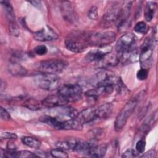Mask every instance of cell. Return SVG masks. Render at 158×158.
Wrapping results in <instances>:
<instances>
[{
	"instance_id": "19",
	"label": "cell",
	"mask_w": 158,
	"mask_h": 158,
	"mask_svg": "<svg viewBox=\"0 0 158 158\" xmlns=\"http://www.w3.org/2000/svg\"><path fill=\"white\" fill-rule=\"evenodd\" d=\"M157 8V4L153 1L146 2L144 8V17L148 22H150L154 17Z\"/></svg>"
},
{
	"instance_id": "5",
	"label": "cell",
	"mask_w": 158,
	"mask_h": 158,
	"mask_svg": "<svg viewBox=\"0 0 158 158\" xmlns=\"http://www.w3.org/2000/svg\"><path fill=\"white\" fill-rule=\"evenodd\" d=\"M58 93L60 94L67 102H72L81 99L82 89L78 84H65L60 88Z\"/></svg>"
},
{
	"instance_id": "16",
	"label": "cell",
	"mask_w": 158,
	"mask_h": 158,
	"mask_svg": "<svg viewBox=\"0 0 158 158\" xmlns=\"http://www.w3.org/2000/svg\"><path fill=\"white\" fill-rule=\"evenodd\" d=\"M61 129L81 131L83 129V124L75 118H72L69 120L62 122Z\"/></svg>"
},
{
	"instance_id": "31",
	"label": "cell",
	"mask_w": 158,
	"mask_h": 158,
	"mask_svg": "<svg viewBox=\"0 0 158 158\" xmlns=\"http://www.w3.org/2000/svg\"><path fill=\"white\" fill-rule=\"evenodd\" d=\"M146 142L143 139H139L136 144V150L138 153H143L145 150Z\"/></svg>"
},
{
	"instance_id": "34",
	"label": "cell",
	"mask_w": 158,
	"mask_h": 158,
	"mask_svg": "<svg viewBox=\"0 0 158 158\" xmlns=\"http://www.w3.org/2000/svg\"><path fill=\"white\" fill-rule=\"evenodd\" d=\"M1 138L2 139H15L17 136L15 133L10 132H2L1 134Z\"/></svg>"
},
{
	"instance_id": "13",
	"label": "cell",
	"mask_w": 158,
	"mask_h": 158,
	"mask_svg": "<svg viewBox=\"0 0 158 158\" xmlns=\"http://www.w3.org/2000/svg\"><path fill=\"white\" fill-rule=\"evenodd\" d=\"M121 6L119 5H115L111 7L103 16V24L109 26L113 23H116L119 15Z\"/></svg>"
},
{
	"instance_id": "20",
	"label": "cell",
	"mask_w": 158,
	"mask_h": 158,
	"mask_svg": "<svg viewBox=\"0 0 158 158\" xmlns=\"http://www.w3.org/2000/svg\"><path fill=\"white\" fill-rule=\"evenodd\" d=\"M23 106L31 110H38L43 107L42 101L34 98L27 99L24 101Z\"/></svg>"
},
{
	"instance_id": "12",
	"label": "cell",
	"mask_w": 158,
	"mask_h": 158,
	"mask_svg": "<svg viewBox=\"0 0 158 158\" xmlns=\"http://www.w3.org/2000/svg\"><path fill=\"white\" fill-rule=\"evenodd\" d=\"M75 118L83 125L89 123L97 118L96 109L93 107L87 108L77 114Z\"/></svg>"
},
{
	"instance_id": "17",
	"label": "cell",
	"mask_w": 158,
	"mask_h": 158,
	"mask_svg": "<svg viewBox=\"0 0 158 158\" xmlns=\"http://www.w3.org/2000/svg\"><path fill=\"white\" fill-rule=\"evenodd\" d=\"M8 69L9 72L14 76L22 77L27 73V70L25 67L15 62H12L9 65Z\"/></svg>"
},
{
	"instance_id": "2",
	"label": "cell",
	"mask_w": 158,
	"mask_h": 158,
	"mask_svg": "<svg viewBox=\"0 0 158 158\" xmlns=\"http://www.w3.org/2000/svg\"><path fill=\"white\" fill-rule=\"evenodd\" d=\"M35 80L37 86L44 90H55L60 85V77L56 74L41 73L35 77Z\"/></svg>"
},
{
	"instance_id": "15",
	"label": "cell",
	"mask_w": 158,
	"mask_h": 158,
	"mask_svg": "<svg viewBox=\"0 0 158 158\" xmlns=\"http://www.w3.org/2000/svg\"><path fill=\"white\" fill-rule=\"evenodd\" d=\"M113 110V106L110 103H106L96 109L97 118L104 119L109 117Z\"/></svg>"
},
{
	"instance_id": "26",
	"label": "cell",
	"mask_w": 158,
	"mask_h": 158,
	"mask_svg": "<svg viewBox=\"0 0 158 158\" xmlns=\"http://www.w3.org/2000/svg\"><path fill=\"white\" fill-rule=\"evenodd\" d=\"M15 156L16 157H20V158H31V157H38V156H37L36 154L27 150H23V151L16 152Z\"/></svg>"
},
{
	"instance_id": "25",
	"label": "cell",
	"mask_w": 158,
	"mask_h": 158,
	"mask_svg": "<svg viewBox=\"0 0 158 158\" xmlns=\"http://www.w3.org/2000/svg\"><path fill=\"white\" fill-rule=\"evenodd\" d=\"M134 30L136 32L141 34H144L146 33L148 30V27L146 25V23L144 22L141 21L138 22L134 28Z\"/></svg>"
},
{
	"instance_id": "18",
	"label": "cell",
	"mask_w": 158,
	"mask_h": 158,
	"mask_svg": "<svg viewBox=\"0 0 158 158\" xmlns=\"http://www.w3.org/2000/svg\"><path fill=\"white\" fill-rule=\"evenodd\" d=\"M39 120L41 122L44 123L46 125H50L57 129H61L62 122L59 120L57 118L50 115H43L39 118Z\"/></svg>"
},
{
	"instance_id": "7",
	"label": "cell",
	"mask_w": 158,
	"mask_h": 158,
	"mask_svg": "<svg viewBox=\"0 0 158 158\" xmlns=\"http://www.w3.org/2000/svg\"><path fill=\"white\" fill-rule=\"evenodd\" d=\"M112 47L110 45L99 47V49L91 51L86 55L85 59L88 62H101L106 56L110 53Z\"/></svg>"
},
{
	"instance_id": "27",
	"label": "cell",
	"mask_w": 158,
	"mask_h": 158,
	"mask_svg": "<svg viewBox=\"0 0 158 158\" xmlns=\"http://www.w3.org/2000/svg\"><path fill=\"white\" fill-rule=\"evenodd\" d=\"M9 31H10V33H11L12 35H14V36H18V35H19L20 31H19L18 26H17V25L15 21L9 22Z\"/></svg>"
},
{
	"instance_id": "28",
	"label": "cell",
	"mask_w": 158,
	"mask_h": 158,
	"mask_svg": "<svg viewBox=\"0 0 158 158\" xmlns=\"http://www.w3.org/2000/svg\"><path fill=\"white\" fill-rule=\"evenodd\" d=\"M88 16L91 20H96L98 19V8L95 6H92L89 9V10H88Z\"/></svg>"
},
{
	"instance_id": "23",
	"label": "cell",
	"mask_w": 158,
	"mask_h": 158,
	"mask_svg": "<svg viewBox=\"0 0 158 158\" xmlns=\"http://www.w3.org/2000/svg\"><path fill=\"white\" fill-rule=\"evenodd\" d=\"M1 4L4 7L6 15L8 18V20L10 22L15 21V15L13 10V7L10 3L7 1H1Z\"/></svg>"
},
{
	"instance_id": "11",
	"label": "cell",
	"mask_w": 158,
	"mask_h": 158,
	"mask_svg": "<svg viewBox=\"0 0 158 158\" xmlns=\"http://www.w3.org/2000/svg\"><path fill=\"white\" fill-rule=\"evenodd\" d=\"M43 107L46 108H53L56 107H61L68 102L59 93L48 96L42 101Z\"/></svg>"
},
{
	"instance_id": "38",
	"label": "cell",
	"mask_w": 158,
	"mask_h": 158,
	"mask_svg": "<svg viewBox=\"0 0 158 158\" xmlns=\"http://www.w3.org/2000/svg\"><path fill=\"white\" fill-rule=\"evenodd\" d=\"M153 38L156 41H157V26H156L154 29V33L153 35Z\"/></svg>"
},
{
	"instance_id": "37",
	"label": "cell",
	"mask_w": 158,
	"mask_h": 158,
	"mask_svg": "<svg viewBox=\"0 0 158 158\" xmlns=\"http://www.w3.org/2000/svg\"><path fill=\"white\" fill-rule=\"evenodd\" d=\"M28 2L36 7H40L41 6V2L39 1H30Z\"/></svg>"
},
{
	"instance_id": "30",
	"label": "cell",
	"mask_w": 158,
	"mask_h": 158,
	"mask_svg": "<svg viewBox=\"0 0 158 158\" xmlns=\"http://www.w3.org/2000/svg\"><path fill=\"white\" fill-rule=\"evenodd\" d=\"M35 52L39 56H43L45 55L48 52V48L44 45H40L36 46L35 49Z\"/></svg>"
},
{
	"instance_id": "33",
	"label": "cell",
	"mask_w": 158,
	"mask_h": 158,
	"mask_svg": "<svg viewBox=\"0 0 158 158\" xmlns=\"http://www.w3.org/2000/svg\"><path fill=\"white\" fill-rule=\"evenodd\" d=\"M0 115L1 118L5 121H8L11 119V117L8 111L2 107H1L0 109Z\"/></svg>"
},
{
	"instance_id": "6",
	"label": "cell",
	"mask_w": 158,
	"mask_h": 158,
	"mask_svg": "<svg viewBox=\"0 0 158 158\" xmlns=\"http://www.w3.org/2000/svg\"><path fill=\"white\" fill-rule=\"evenodd\" d=\"M136 37L131 33H127L122 35L116 43L115 49L117 54H120L134 48Z\"/></svg>"
},
{
	"instance_id": "22",
	"label": "cell",
	"mask_w": 158,
	"mask_h": 158,
	"mask_svg": "<svg viewBox=\"0 0 158 158\" xmlns=\"http://www.w3.org/2000/svg\"><path fill=\"white\" fill-rule=\"evenodd\" d=\"M22 141L25 145L35 149L40 148L41 145V143L39 139L31 136H23L22 138Z\"/></svg>"
},
{
	"instance_id": "32",
	"label": "cell",
	"mask_w": 158,
	"mask_h": 158,
	"mask_svg": "<svg viewBox=\"0 0 158 158\" xmlns=\"http://www.w3.org/2000/svg\"><path fill=\"white\" fill-rule=\"evenodd\" d=\"M148 75V72L146 69H141L139 70L138 71L136 74V77L139 80H146Z\"/></svg>"
},
{
	"instance_id": "36",
	"label": "cell",
	"mask_w": 158,
	"mask_h": 158,
	"mask_svg": "<svg viewBox=\"0 0 158 158\" xmlns=\"http://www.w3.org/2000/svg\"><path fill=\"white\" fill-rule=\"evenodd\" d=\"M7 148L8 150L12 151H14V150H15L17 149L15 144L14 143H13L12 142H9L7 144Z\"/></svg>"
},
{
	"instance_id": "10",
	"label": "cell",
	"mask_w": 158,
	"mask_h": 158,
	"mask_svg": "<svg viewBox=\"0 0 158 158\" xmlns=\"http://www.w3.org/2000/svg\"><path fill=\"white\" fill-rule=\"evenodd\" d=\"M65 47L70 51L73 52H81L83 51L88 46L86 39L81 40L75 38H68L65 41Z\"/></svg>"
},
{
	"instance_id": "8",
	"label": "cell",
	"mask_w": 158,
	"mask_h": 158,
	"mask_svg": "<svg viewBox=\"0 0 158 158\" xmlns=\"http://www.w3.org/2000/svg\"><path fill=\"white\" fill-rule=\"evenodd\" d=\"M33 37L38 41H48L56 40L58 38L57 33L51 27L45 26L34 33Z\"/></svg>"
},
{
	"instance_id": "21",
	"label": "cell",
	"mask_w": 158,
	"mask_h": 158,
	"mask_svg": "<svg viewBox=\"0 0 158 158\" xmlns=\"http://www.w3.org/2000/svg\"><path fill=\"white\" fill-rule=\"evenodd\" d=\"M107 146L106 144H101L99 146L94 145L89 153V155L95 157H102L105 156L107 152Z\"/></svg>"
},
{
	"instance_id": "9",
	"label": "cell",
	"mask_w": 158,
	"mask_h": 158,
	"mask_svg": "<svg viewBox=\"0 0 158 158\" xmlns=\"http://www.w3.org/2000/svg\"><path fill=\"white\" fill-rule=\"evenodd\" d=\"M152 54V41L148 37L146 38L142 44L141 47V51L139 52V60L143 65L145 63H147L151 59Z\"/></svg>"
},
{
	"instance_id": "35",
	"label": "cell",
	"mask_w": 158,
	"mask_h": 158,
	"mask_svg": "<svg viewBox=\"0 0 158 158\" xmlns=\"http://www.w3.org/2000/svg\"><path fill=\"white\" fill-rule=\"evenodd\" d=\"M157 156V152L154 149H151L143 154L141 156V157H148V158H152L155 157Z\"/></svg>"
},
{
	"instance_id": "3",
	"label": "cell",
	"mask_w": 158,
	"mask_h": 158,
	"mask_svg": "<svg viewBox=\"0 0 158 158\" xmlns=\"http://www.w3.org/2000/svg\"><path fill=\"white\" fill-rule=\"evenodd\" d=\"M116 38V34L111 31H104L96 32L87 36L88 44L99 46V47L109 45Z\"/></svg>"
},
{
	"instance_id": "1",
	"label": "cell",
	"mask_w": 158,
	"mask_h": 158,
	"mask_svg": "<svg viewBox=\"0 0 158 158\" xmlns=\"http://www.w3.org/2000/svg\"><path fill=\"white\" fill-rule=\"evenodd\" d=\"M67 65L68 62L64 60L51 59L36 63L35 67L40 73L56 74L64 71Z\"/></svg>"
},
{
	"instance_id": "4",
	"label": "cell",
	"mask_w": 158,
	"mask_h": 158,
	"mask_svg": "<svg viewBox=\"0 0 158 158\" xmlns=\"http://www.w3.org/2000/svg\"><path fill=\"white\" fill-rule=\"evenodd\" d=\"M137 99L134 98L127 102L117 115L115 120V130L117 131L121 130L125 125L128 118L134 111L136 104Z\"/></svg>"
},
{
	"instance_id": "24",
	"label": "cell",
	"mask_w": 158,
	"mask_h": 158,
	"mask_svg": "<svg viewBox=\"0 0 158 158\" xmlns=\"http://www.w3.org/2000/svg\"><path fill=\"white\" fill-rule=\"evenodd\" d=\"M51 154L52 157H57V158H67V157H68V154L65 151V150L62 149L61 148H59L51 150Z\"/></svg>"
},
{
	"instance_id": "14",
	"label": "cell",
	"mask_w": 158,
	"mask_h": 158,
	"mask_svg": "<svg viewBox=\"0 0 158 158\" xmlns=\"http://www.w3.org/2000/svg\"><path fill=\"white\" fill-rule=\"evenodd\" d=\"M61 12L62 15L66 20L69 22H74L77 19L72 4L69 1H63L61 4Z\"/></svg>"
},
{
	"instance_id": "29",
	"label": "cell",
	"mask_w": 158,
	"mask_h": 158,
	"mask_svg": "<svg viewBox=\"0 0 158 158\" xmlns=\"http://www.w3.org/2000/svg\"><path fill=\"white\" fill-rule=\"evenodd\" d=\"M138 154H139V153L136 151L133 150L132 149H127L126 151H125L123 153L122 157H125V158L135 157L138 156Z\"/></svg>"
}]
</instances>
